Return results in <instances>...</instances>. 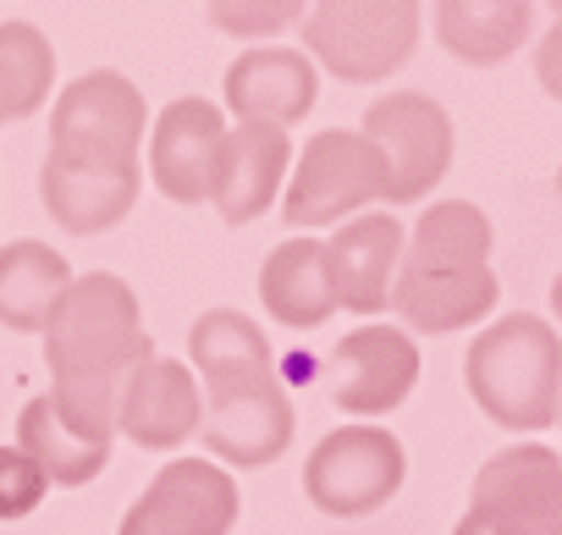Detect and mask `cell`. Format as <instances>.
<instances>
[{"instance_id": "6da1fadb", "label": "cell", "mask_w": 562, "mask_h": 535, "mask_svg": "<svg viewBox=\"0 0 562 535\" xmlns=\"http://www.w3.org/2000/svg\"><path fill=\"white\" fill-rule=\"evenodd\" d=\"M40 337H45L56 414L89 436H116L122 381L155 354L138 293L111 271L72 277Z\"/></svg>"}, {"instance_id": "7a4b0ae2", "label": "cell", "mask_w": 562, "mask_h": 535, "mask_svg": "<svg viewBox=\"0 0 562 535\" xmlns=\"http://www.w3.org/2000/svg\"><path fill=\"white\" fill-rule=\"evenodd\" d=\"M463 387L502 431H551L562 403V332L529 310L491 321L463 354Z\"/></svg>"}, {"instance_id": "3957f363", "label": "cell", "mask_w": 562, "mask_h": 535, "mask_svg": "<svg viewBox=\"0 0 562 535\" xmlns=\"http://www.w3.org/2000/svg\"><path fill=\"white\" fill-rule=\"evenodd\" d=\"M304 45L342 83H386L419 45V0H310Z\"/></svg>"}, {"instance_id": "277c9868", "label": "cell", "mask_w": 562, "mask_h": 535, "mask_svg": "<svg viewBox=\"0 0 562 535\" xmlns=\"http://www.w3.org/2000/svg\"><path fill=\"white\" fill-rule=\"evenodd\" d=\"M370 204H386V155L359 127H326L304 144L288 188H281V215L293 232L337 226Z\"/></svg>"}, {"instance_id": "5b68a950", "label": "cell", "mask_w": 562, "mask_h": 535, "mask_svg": "<svg viewBox=\"0 0 562 535\" xmlns=\"http://www.w3.org/2000/svg\"><path fill=\"white\" fill-rule=\"evenodd\" d=\"M149 133V105L144 89L111 67H94L72 78L56 105H50V149L56 160H83V166H122L138 160V144Z\"/></svg>"}, {"instance_id": "8992f818", "label": "cell", "mask_w": 562, "mask_h": 535, "mask_svg": "<svg viewBox=\"0 0 562 535\" xmlns=\"http://www.w3.org/2000/svg\"><path fill=\"white\" fill-rule=\"evenodd\" d=\"M403 480H408V453L381 425L326 431L304 464V497L326 519H370L403 491Z\"/></svg>"}, {"instance_id": "52a82bcc", "label": "cell", "mask_w": 562, "mask_h": 535, "mask_svg": "<svg viewBox=\"0 0 562 535\" xmlns=\"http://www.w3.org/2000/svg\"><path fill=\"white\" fill-rule=\"evenodd\" d=\"M364 133L386 155V204H419L452 171V149H458L452 116L441 111V100L419 89L381 94L364 111Z\"/></svg>"}, {"instance_id": "ba28073f", "label": "cell", "mask_w": 562, "mask_h": 535, "mask_svg": "<svg viewBox=\"0 0 562 535\" xmlns=\"http://www.w3.org/2000/svg\"><path fill=\"white\" fill-rule=\"evenodd\" d=\"M293 425H299V414H293L288 387L276 381V370L204 387L199 442L232 469H259V464L281 458L293 442Z\"/></svg>"}, {"instance_id": "9c48e42d", "label": "cell", "mask_w": 562, "mask_h": 535, "mask_svg": "<svg viewBox=\"0 0 562 535\" xmlns=\"http://www.w3.org/2000/svg\"><path fill=\"white\" fill-rule=\"evenodd\" d=\"M469 513L491 535H562V458L540 442H513L474 475Z\"/></svg>"}, {"instance_id": "30bf717a", "label": "cell", "mask_w": 562, "mask_h": 535, "mask_svg": "<svg viewBox=\"0 0 562 535\" xmlns=\"http://www.w3.org/2000/svg\"><path fill=\"white\" fill-rule=\"evenodd\" d=\"M496 299H502V288H496L491 259L403 254L397 282H392V310L419 337H447V332L480 326L496 310Z\"/></svg>"}, {"instance_id": "8fae6325", "label": "cell", "mask_w": 562, "mask_h": 535, "mask_svg": "<svg viewBox=\"0 0 562 535\" xmlns=\"http://www.w3.org/2000/svg\"><path fill=\"white\" fill-rule=\"evenodd\" d=\"M331 403L353 420H381L419 387V343L403 326H359L326 354Z\"/></svg>"}, {"instance_id": "7c38bea8", "label": "cell", "mask_w": 562, "mask_h": 535, "mask_svg": "<svg viewBox=\"0 0 562 535\" xmlns=\"http://www.w3.org/2000/svg\"><path fill=\"white\" fill-rule=\"evenodd\" d=\"M237 480L210 458H171L122 513L116 535H232Z\"/></svg>"}, {"instance_id": "4fadbf2b", "label": "cell", "mask_w": 562, "mask_h": 535, "mask_svg": "<svg viewBox=\"0 0 562 535\" xmlns=\"http://www.w3.org/2000/svg\"><path fill=\"white\" fill-rule=\"evenodd\" d=\"M321 100V67L310 51L293 45H248L221 83V105L232 122H270V127H293L315 111Z\"/></svg>"}, {"instance_id": "5bb4252c", "label": "cell", "mask_w": 562, "mask_h": 535, "mask_svg": "<svg viewBox=\"0 0 562 535\" xmlns=\"http://www.w3.org/2000/svg\"><path fill=\"white\" fill-rule=\"evenodd\" d=\"M226 116L215 100L182 94L149 122V177L171 204H210Z\"/></svg>"}, {"instance_id": "9a60e30c", "label": "cell", "mask_w": 562, "mask_h": 535, "mask_svg": "<svg viewBox=\"0 0 562 535\" xmlns=\"http://www.w3.org/2000/svg\"><path fill=\"white\" fill-rule=\"evenodd\" d=\"M403 221L392 210H359L331 226L326 237V277L337 293V310L353 315H381L392 310V282L403 265Z\"/></svg>"}, {"instance_id": "2e32d148", "label": "cell", "mask_w": 562, "mask_h": 535, "mask_svg": "<svg viewBox=\"0 0 562 535\" xmlns=\"http://www.w3.org/2000/svg\"><path fill=\"white\" fill-rule=\"evenodd\" d=\"M199 420H204V387L193 381L188 365H177V359H166V354H149V359L122 381L116 436H127L133 447L171 453V447H182L188 436H199Z\"/></svg>"}, {"instance_id": "e0dca14e", "label": "cell", "mask_w": 562, "mask_h": 535, "mask_svg": "<svg viewBox=\"0 0 562 535\" xmlns=\"http://www.w3.org/2000/svg\"><path fill=\"white\" fill-rule=\"evenodd\" d=\"M293 166V138L288 127L270 122H232L226 144H221V166H215V188L210 204L226 226H248L254 215H265L288 182Z\"/></svg>"}, {"instance_id": "ac0fdd59", "label": "cell", "mask_w": 562, "mask_h": 535, "mask_svg": "<svg viewBox=\"0 0 562 535\" xmlns=\"http://www.w3.org/2000/svg\"><path fill=\"white\" fill-rule=\"evenodd\" d=\"M138 188H144V166L138 160H122V166H83V160H56L45 155V171H40V193H45V210L61 232H111L116 221H127V210L138 204Z\"/></svg>"}, {"instance_id": "d6986e66", "label": "cell", "mask_w": 562, "mask_h": 535, "mask_svg": "<svg viewBox=\"0 0 562 535\" xmlns=\"http://www.w3.org/2000/svg\"><path fill=\"white\" fill-rule=\"evenodd\" d=\"M436 45L463 67H502L529 45L535 0H436Z\"/></svg>"}, {"instance_id": "ffe728a7", "label": "cell", "mask_w": 562, "mask_h": 535, "mask_svg": "<svg viewBox=\"0 0 562 535\" xmlns=\"http://www.w3.org/2000/svg\"><path fill=\"white\" fill-rule=\"evenodd\" d=\"M259 299L270 310V321L310 332L326 326L337 315V293L326 277V243L321 237H288L281 248L265 254L259 265Z\"/></svg>"}, {"instance_id": "44dd1931", "label": "cell", "mask_w": 562, "mask_h": 535, "mask_svg": "<svg viewBox=\"0 0 562 535\" xmlns=\"http://www.w3.org/2000/svg\"><path fill=\"white\" fill-rule=\"evenodd\" d=\"M72 282V265L67 254H56L50 243L40 237H18L0 248V326L12 332H45L56 299L67 293Z\"/></svg>"}, {"instance_id": "7402d4cb", "label": "cell", "mask_w": 562, "mask_h": 535, "mask_svg": "<svg viewBox=\"0 0 562 535\" xmlns=\"http://www.w3.org/2000/svg\"><path fill=\"white\" fill-rule=\"evenodd\" d=\"M18 447L50 475V486H89L105 469V458H111V436H89V431L67 425L56 414V398L50 392H40V398L23 403V414H18Z\"/></svg>"}, {"instance_id": "603a6c76", "label": "cell", "mask_w": 562, "mask_h": 535, "mask_svg": "<svg viewBox=\"0 0 562 535\" xmlns=\"http://www.w3.org/2000/svg\"><path fill=\"white\" fill-rule=\"evenodd\" d=\"M188 354H193V370L204 376V387L276 370L265 332H259L243 310H204V315L193 321V332H188Z\"/></svg>"}, {"instance_id": "cb8c5ba5", "label": "cell", "mask_w": 562, "mask_h": 535, "mask_svg": "<svg viewBox=\"0 0 562 535\" xmlns=\"http://www.w3.org/2000/svg\"><path fill=\"white\" fill-rule=\"evenodd\" d=\"M56 89V45L34 23H0V127L40 116Z\"/></svg>"}, {"instance_id": "d4e9b609", "label": "cell", "mask_w": 562, "mask_h": 535, "mask_svg": "<svg viewBox=\"0 0 562 535\" xmlns=\"http://www.w3.org/2000/svg\"><path fill=\"white\" fill-rule=\"evenodd\" d=\"M491 243H496V232H491V215H485L480 204H469V199H441V204H430V210L414 221L403 254H430V259H491Z\"/></svg>"}, {"instance_id": "484cf974", "label": "cell", "mask_w": 562, "mask_h": 535, "mask_svg": "<svg viewBox=\"0 0 562 535\" xmlns=\"http://www.w3.org/2000/svg\"><path fill=\"white\" fill-rule=\"evenodd\" d=\"M210 29H221L226 40H248V45H265L276 34H288L304 23L310 0H210Z\"/></svg>"}, {"instance_id": "4316f807", "label": "cell", "mask_w": 562, "mask_h": 535, "mask_svg": "<svg viewBox=\"0 0 562 535\" xmlns=\"http://www.w3.org/2000/svg\"><path fill=\"white\" fill-rule=\"evenodd\" d=\"M50 491V475L23 453V447H0V524L29 519Z\"/></svg>"}, {"instance_id": "83f0119b", "label": "cell", "mask_w": 562, "mask_h": 535, "mask_svg": "<svg viewBox=\"0 0 562 535\" xmlns=\"http://www.w3.org/2000/svg\"><path fill=\"white\" fill-rule=\"evenodd\" d=\"M535 83H540L551 100H562V12H557V23L540 34V45H535Z\"/></svg>"}, {"instance_id": "f1b7e54d", "label": "cell", "mask_w": 562, "mask_h": 535, "mask_svg": "<svg viewBox=\"0 0 562 535\" xmlns=\"http://www.w3.org/2000/svg\"><path fill=\"white\" fill-rule=\"evenodd\" d=\"M452 535H491V530H485V519H480V513H463Z\"/></svg>"}, {"instance_id": "f546056e", "label": "cell", "mask_w": 562, "mask_h": 535, "mask_svg": "<svg viewBox=\"0 0 562 535\" xmlns=\"http://www.w3.org/2000/svg\"><path fill=\"white\" fill-rule=\"evenodd\" d=\"M551 315H557V326H562V271H557V282H551Z\"/></svg>"}, {"instance_id": "4dcf8cb0", "label": "cell", "mask_w": 562, "mask_h": 535, "mask_svg": "<svg viewBox=\"0 0 562 535\" xmlns=\"http://www.w3.org/2000/svg\"><path fill=\"white\" fill-rule=\"evenodd\" d=\"M546 7H551V12H562V0H546Z\"/></svg>"}, {"instance_id": "1f68e13d", "label": "cell", "mask_w": 562, "mask_h": 535, "mask_svg": "<svg viewBox=\"0 0 562 535\" xmlns=\"http://www.w3.org/2000/svg\"><path fill=\"white\" fill-rule=\"evenodd\" d=\"M557 193H562V166H557Z\"/></svg>"}, {"instance_id": "d6a6232c", "label": "cell", "mask_w": 562, "mask_h": 535, "mask_svg": "<svg viewBox=\"0 0 562 535\" xmlns=\"http://www.w3.org/2000/svg\"><path fill=\"white\" fill-rule=\"evenodd\" d=\"M557 425H562V403H557Z\"/></svg>"}]
</instances>
